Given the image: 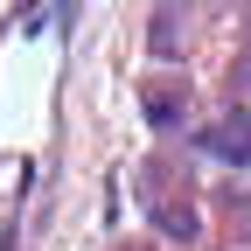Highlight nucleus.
<instances>
[{
  "instance_id": "f257e3e1",
  "label": "nucleus",
  "mask_w": 251,
  "mask_h": 251,
  "mask_svg": "<svg viewBox=\"0 0 251 251\" xmlns=\"http://www.w3.org/2000/svg\"><path fill=\"white\" fill-rule=\"evenodd\" d=\"M209 147L224 161H251V126H230V133H209Z\"/></svg>"
}]
</instances>
